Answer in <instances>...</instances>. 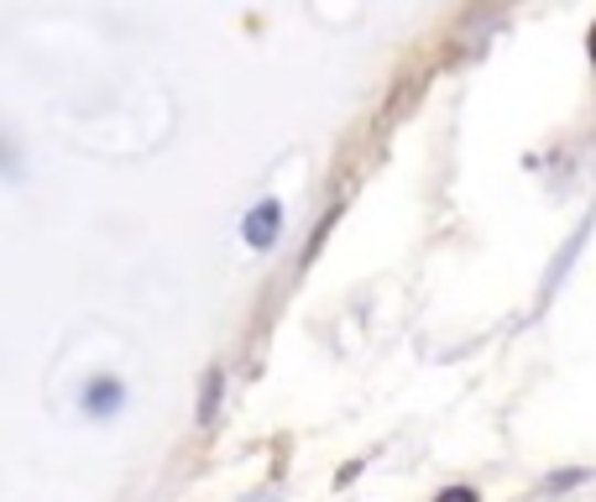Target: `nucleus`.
<instances>
[{
	"mask_svg": "<svg viewBox=\"0 0 596 502\" xmlns=\"http://www.w3.org/2000/svg\"><path fill=\"white\" fill-rule=\"evenodd\" d=\"M283 231V204L278 200H262L252 215H246V225H241V236L252 242V252H267V246L278 242Z\"/></svg>",
	"mask_w": 596,
	"mask_h": 502,
	"instance_id": "f257e3e1",
	"label": "nucleus"
},
{
	"mask_svg": "<svg viewBox=\"0 0 596 502\" xmlns=\"http://www.w3.org/2000/svg\"><path fill=\"white\" fill-rule=\"evenodd\" d=\"M120 403H126V387H120L116 377H95L84 387V414H89V419H110Z\"/></svg>",
	"mask_w": 596,
	"mask_h": 502,
	"instance_id": "f03ea898",
	"label": "nucleus"
},
{
	"mask_svg": "<svg viewBox=\"0 0 596 502\" xmlns=\"http://www.w3.org/2000/svg\"><path fill=\"white\" fill-rule=\"evenodd\" d=\"M220 393H225V372L220 366H210L204 372V382H199V408H194V419L210 429L215 424V414H220Z\"/></svg>",
	"mask_w": 596,
	"mask_h": 502,
	"instance_id": "7ed1b4c3",
	"label": "nucleus"
},
{
	"mask_svg": "<svg viewBox=\"0 0 596 502\" xmlns=\"http://www.w3.org/2000/svg\"><path fill=\"white\" fill-rule=\"evenodd\" d=\"M435 502H477V492H471V487H445Z\"/></svg>",
	"mask_w": 596,
	"mask_h": 502,
	"instance_id": "20e7f679",
	"label": "nucleus"
},
{
	"mask_svg": "<svg viewBox=\"0 0 596 502\" xmlns=\"http://www.w3.org/2000/svg\"><path fill=\"white\" fill-rule=\"evenodd\" d=\"M356 477H361V461H351V466H345V471H340V477H336V487H345V482H356Z\"/></svg>",
	"mask_w": 596,
	"mask_h": 502,
	"instance_id": "39448f33",
	"label": "nucleus"
},
{
	"mask_svg": "<svg viewBox=\"0 0 596 502\" xmlns=\"http://www.w3.org/2000/svg\"><path fill=\"white\" fill-rule=\"evenodd\" d=\"M592 58H596V26H592Z\"/></svg>",
	"mask_w": 596,
	"mask_h": 502,
	"instance_id": "423d86ee",
	"label": "nucleus"
}]
</instances>
